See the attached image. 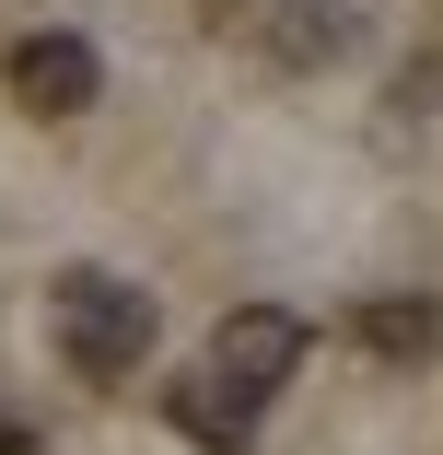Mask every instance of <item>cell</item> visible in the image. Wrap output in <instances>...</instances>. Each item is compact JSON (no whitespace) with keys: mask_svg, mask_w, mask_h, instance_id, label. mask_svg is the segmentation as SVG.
Returning <instances> with one entry per match:
<instances>
[{"mask_svg":"<svg viewBox=\"0 0 443 455\" xmlns=\"http://www.w3.org/2000/svg\"><path fill=\"white\" fill-rule=\"evenodd\" d=\"M47 327H59V362L70 374H94V386H117V374H140V350H152V292L140 281H117V268H59L47 281Z\"/></svg>","mask_w":443,"mask_h":455,"instance_id":"cell-1","label":"cell"},{"mask_svg":"<svg viewBox=\"0 0 443 455\" xmlns=\"http://www.w3.org/2000/svg\"><path fill=\"white\" fill-rule=\"evenodd\" d=\"M292 362H304V315H281V304H233V315L210 327V374H222L233 397H257V409L292 386Z\"/></svg>","mask_w":443,"mask_h":455,"instance_id":"cell-2","label":"cell"},{"mask_svg":"<svg viewBox=\"0 0 443 455\" xmlns=\"http://www.w3.org/2000/svg\"><path fill=\"white\" fill-rule=\"evenodd\" d=\"M94 94H106V59L82 47V36H24L12 47V106L24 117H82Z\"/></svg>","mask_w":443,"mask_h":455,"instance_id":"cell-3","label":"cell"},{"mask_svg":"<svg viewBox=\"0 0 443 455\" xmlns=\"http://www.w3.org/2000/svg\"><path fill=\"white\" fill-rule=\"evenodd\" d=\"M350 47H362V12H350V0H281L269 12V59L281 70H327Z\"/></svg>","mask_w":443,"mask_h":455,"instance_id":"cell-4","label":"cell"},{"mask_svg":"<svg viewBox=\"0 0 443 455\" xmlns=\"http://www.w3.org/2000/svg\"><path fill=\"white\" fill-rule=\"evenodd\" d=\"M163 420L187 432V443H210V455H233V443L257 432V397H233L210 362H199V374H175V386H163Z\"/></svg>","mask_w":443,"mask_h":455,"instance_id":"cell-5","label":"cell"},{"mask_svg":"<svg viewBox=\"0 0 443 455\" xmlns=\"http://www.w3.org/2000/svg\"><path fill=\"white\" fill-rule=\"evenodd\" d=\"M350 339H362L374 362H420V350H443V304L431 292H374L362 315H350Z\"/></svg>","mask_w":443,"mask_h":455,"instance_id":"cell-6","label":"cell"},{"mask_svg":"<svg viewBox=\"0 0 443 455\" xmlns=\"http://www.w3.org/2000/svg\"><path fill=\"white\" fill-rule=\"evenodd\" d=\"M199 12H210V24H233V12H257V0H199Z\"/></svg>","mask_w":443,"mask_h":455,"instance_id":"cell-7","label":"cell"},{"mask_svg":"<svg viewBox=\"0 0 443 455\" xmlns=\"http://www.w3.org/2000/svg\"><path fill=\"white\" fill-rule=\"evenodd\" d=\"M0 455H24V432H0Z\"/></svg>","mask_w":443,"mask_h":455,"instance_id":"cell-8","label":"cell"}]
</instances>
